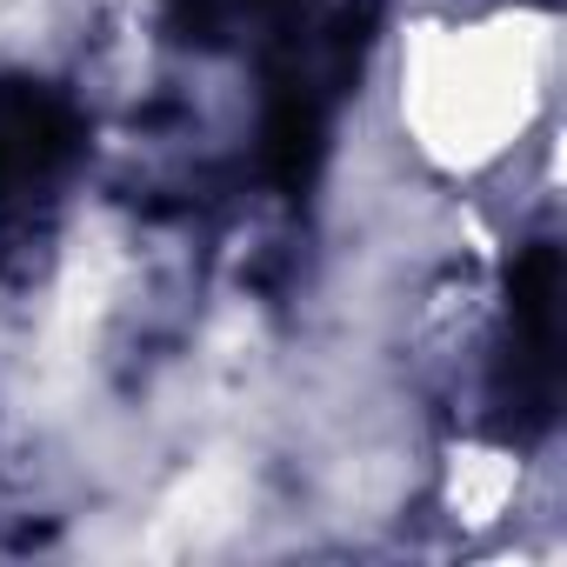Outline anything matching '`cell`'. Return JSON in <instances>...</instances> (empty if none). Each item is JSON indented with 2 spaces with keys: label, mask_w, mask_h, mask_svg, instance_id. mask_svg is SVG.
<instances>
[{
  "label": "cell",
  "mask_w": 567,
  "mask_h": 567,
  "mask_svg": "<svg viewBox=\"0 0 567 567\" xmlns=\"http://www.w3.org/2000/svg\"><path fill=\"white\" fill-rule=\"evenodd\" d=\"M540 101V34L527 21L427 28L408 48L401 107L414 141L447 167L494 161Z\"/></svg>",
  "instance_id": "6da1fadb"
},
{
  "label": "cell",
  "mask_w": 567,
  "mask_h": 567,
  "mask_svg": "<svg viewBox=\"0 0 567 567\" xmlns=\"http://www.w3.org/2000/svg\"><path fill=\"white\" fill-rule=\"evenodd\" d=\"M247 514V474L234 461H200L154 514V534L147 547L154 554H207L220 547Z\"/></svg>",
  "instance_id": "7a4b0ae2"
},
{
  "label": "cell",
  "mask_w": 567,
  "mask_h": 567,
  "mask_svg": "<svg viewBox=\"0 0 567 567\" xmlns=\"http://www.w3.org/2000/svg\"><path fill=\"white\" fill-rule=\"evenodd\" d=\"M107 288H114V247L94 234L68 254V274H61V301H54V328H48V348L54 361H74L107 308Z\"/></svg>",
  "instance_id": "3957f363"
},
{
  "label": "cell",
  "mask_w": 567,
  "mask_h": 567,
  "mask_svg": "<svg viewBox=\"0 0 567 567\" xmlns=\"http://www.w3.org/2000/svg\"><path fill=\"white\" fill-rule=\"evenodd\" d=\"M507 494H514V461L507 454H461V467H454V514L467 527L494 520L507 507Z\"/></svg>",
  "instance_id": "277c9868"
}]
</instances>
